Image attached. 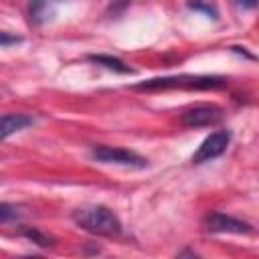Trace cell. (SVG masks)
Returning <instances> with one entry per match:
<instances>
[{"label":"cell","mask_w":259,"mask_h":259,"mask_svg":"<svg viewBox=\"0 0 259 259\" xmlns=\"http://www.w3.org/2000/svg\"><path fill=\"white\" fill-rule=\"evenodd\" d=\"M127 6H130V0H113V2L109 4L107 12H111L113 16H117V14H121V12H123Z\"/></svg>","instance_id":"5bb4252c"},{"label":"cell","mask_w":259,"mask_h":259,"mask_svg":"<svg viewBox=\"0 0 259 259\" xmlns=\"http://www.w3.org/2000/svg\"><path fill=\"white\" fill-rule=\"evenodd\" d=\"M235 4L243 10H253L257 6V0H235Z\"/></svg>","instance_id":"9a60e30c"},{"label":"cell","mask_w":259,"mask_h":259,"mask_svg":"<svg viewBox=\"0 0 259 259\" xmlns=\"http://www.w3.org/2000/svg\"><path fill=\"white\" fill-rule=\"evenodd\" d=\"M227 85L225 77H217V75H176V77H156V79H148L142 81L138 85H134V89L140 91H162V89H196V91H204V89H221Z\"/></svg>","instance_id":"7a4b0ae2"},{"label":"cell","mask_w":259,"mask_h":259,"mask_svg":"<svg viewBox=\"0 0 259 259\" xmlns=\"http://www.w3.org/2000/svg\"><path fill=\"white\" fill-rule=\"evenodd\" d=\"M87 59H89L91 63H97V65H101V67H105V69H109V71H115V73H123V75L134 73V69H132L130 65H125L121 59L111 57V55H89Z\"/></svg>","instance_id":"9c48e42d"},{"label":"cell","mask_w":259,"mask_h":259,"mask_svg":"<svg viewBox=\"0 0 259 259\" xmlns=\"http://www.w3.org/2000/svg\"><path fill=\"white\" fill-rule=\"evenodd\" d=\"M231 136H233L231 130H217V132H212L208 138H204V142L192 154V164H204V162H210V160L223 156L227 152V148H229Z\"/></svg>","instance_id":"277c9868"},{"label":"cell","mask_w":259,"mask_h":259,"mask_svg":"<svg viewBox=\"0 0 259 259\" xmlns=\"http://www.w3.org/2000/svg\"><path fill=\"white\" fill-rule=\"evenodd\" d=\"M186 6H188L190 10L204 12V14H206V16H210V18H217V16H219L217 8H214L212 4H208V2H204V0H188V2H186Z\"/></svg>","instance_id":"7c38bea8"},{"label":"cell","mask_w":259,"mask_h":259,"mask_svg":"<svg viewBox=\"0 0 259 259\" xmlns=\"http://www.w3.org/2000/svg\"><path fill=\"white\" fill-rule=\"evenodd\" d=\"M93 160L101 164H117V166H130V168H146L148 160L140 156L134 150L119 148V146H95L91 150Z\"/></svg>","instance_id":"3957f363"},{"label":"cell","mask_w":259,"mask_h":259,"mask_svg":"<svg viewBox=\"0 0 259 259\" xmlns=\"http://www.w3.org/2000/svg\"><path fill=\"white\" fill-rule=\"evenodd\" d=\"M225 117L223 107L214 103H200L190 109H186L180 115V123L184 127H204V125H214Z\"/></svg>","instance_id":"8992f818"},{"label":"cell","mask_w":259,"mask_h":259,"mask_svg":"<svg viewBox=\"0 0 259 259\" xmlns=\"http://www.w3.org/2000/svg\"><path fill=\"white\" fill-rule=\"evenodd\" d=\"M231 51H235V53H241V55H245V57H249V59H255L253 55H249L245 49H241V47H231Z\"/></svg>","instance_id":"2e32d148"},{"label":"cell","mask_w":259,"mask_h":259,"mask_svg":"<svg viewBox=\"0 0 259 259\" xmlns=\"http://www.w3.org/2000/svg\"><path fill=\"white\" fill-rule=\"evenodd\" d=\"M20 233H22L28 241H32L34 245H38V247H53V245H55V239L49 237L47 233H42V231L36 229V227H22Z\"/></svg>","instance_id":"30bf717a"},{"label":"cell","mask_w":259,"mask_h":259,"mask_svg":"<svg viewBox=\"0 0 259 259\" xmlns=\"http://www.w3.org/2000/svg\"><path fill=\"white\" fill-rule=\"evenodd\" d=\"M202 225H204L206 233H233V235H251L253 233V227L247 221L235 219V217L219 212V210L208 212L204 217Z\"/></svg>","instance_id":"5b68a950"},{"label":"cell","mask_w":259,"mask_h":259,"mask_svg":"<svg viewBox=\"0 0 259 259\" xmlns=\"http://www.w3.org/2000/svg\"><path fill=\"white\" fill-rule=\"evenodd\" d=\"M73 221L83 231L99 237H117L121 233V223L111 208L103 204H89L73 210Z\"/></svg>","instance_id":"6da1fadb"},{"label":"cell","mask_w":259,"mask_h":259,"mask_svg":"<svg viewBox=\"0 0 259 259\" xmlns=\"http://www.w3.org/2000/svg\"><path fill=\"white\" fill-rule=\"evenodd\" d=\"M32 123H34V117L28 115V113H6V115H0V142L10 138L16 132H22L24 127H28Z\"/></svg>","instance_id":"ba28073f"},{"label":"cell","mask_w":259,"mask_h":259,"mask_svg":"<svg viewBox=\"0 0 259 259\" xmlns=\"http://www.w3.org/2000/svg\"><path fill=\"white\" fill-rule=\"evenodd\" d=\"M18 42H22V36L0 30V47H12V45H18Z\"/></svg>","instance_id":"4fadbf2b"},{"label":"cell","mask_w":259,"mask_h":259,"mask_svg":"<svg viewBox=\"0 0 259 259\" xmlns=\"http://www.w3.org/2000/svg\"><path fill=\"white\" fill-rule=\"evenodd\" d=\"M20 217V210L18 206L10 204V202H0V225H6V223H12Z\"/></svg>","instance_id":"8fae6325"},{"label":"cell","mask_w":259,"mask_h":259,"mask_svg":"<svg viewBox=\"0 0 259 259\" xmlns=\"http://www.w3.org/2000/svg\"><path fill=\"white\" fill-rule=\"evenodd\" d=\"M67 0H28V18L32 24L40 26L57 14V8Z\"/></svg>","instance_id":"52a82bcc"}]
</instances>
